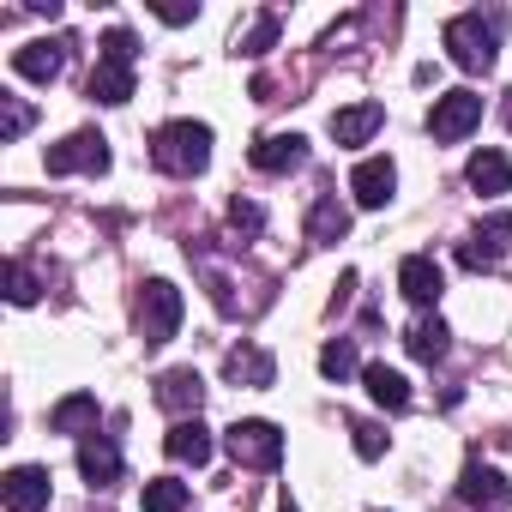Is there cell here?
I'll list each match as a JSON object with an SVG mask.
<instances>
[{
	"mask_svg": "<svg viewBox=\"0 0 512 512\" xmlns=\"http://www.w3.org/2000/svg\"><path fill=\"white\" fill-rule=\"evenodd\" d=\"M181 314H187V302H181V290H175L169 278L139 284V338H145V350L169 344V338L181 332Z\"/></svg>",
	"mask_w": 512,
	"mask_h": 512,
	"instance_id": "cell-3",
	"label": "cell"
},
{
	"mask_svg": "<svg viewBox=\"0 0 512 512\" xmlns=\"http://www.w3.org/2000/svg\"><path fill=\"white\" fill-rule=\"evenodd\" d=\"M157 19H163V25H193L199 7H157Z\"/></svg>",
	"mask_w": 512,
	"mask_h": 512,
	"instance_id": "cell-33",
	"label": "cell"
},
{
	"mask_svg": "<svg viewBox=\"0 0 512 512\" xmlns=\"http://www.w3.org/2000/svg\"><path fill=\"white\" fill-rule=\"evenodd\" d=\"M31 121H37V115H31V103H25V97L0 91V139H7V145H13V139H25V133H31Z\"/></svg>",
	"mask_w": 512,
	"mask_h": 512,
	"instance_id": "cell-27",
	"label": "cell"
},
{
	"mask_svg": "<svg viewBox=\"0 0 512 512\" xmlns=\"http://www.w3.org/2000/svg\"><path fill=\"white\" fill-rule=\"evenodd\" d=\"M440 43H446L452 67H464V73H488L494 55H500V25L482 19V13H458V19H446Z\"/></svg>",
	"mask_w": 512,
	"mask_h": 512,
	"instance_id": "cell-2",
	"label": "cell"
},
{
	"mask_svg": "<svg viewBox=\"0 0 512 512\" xmlns=\"http://www.w3.org/2000/svg\"><path fill=\"white\" fill-rule=\"evenodd\" d=\"M229 223L241 229V235H260V223H266V211L253 205V199H229Z\"/></svg>",
	"mask_w": 512,
	"mask_h": 512,
	"instance_id": "cell-32",
	"label": "cell"
},
{
	"mask_svg": "<svg viewBox=\"0 0 512 512\" xmlns=\"http://www.w3.org/2000/svg\"><path fill=\"white\" fill-rule=\"evenodd\" d=\"M380 127H386V109H380V103H350V109L332 115V139H338V145H368Z\"/></svg>",
	"mask_w": 512,
	"mask_h": 512,
	"instance_id": "cell-21",
	"label": "cell"
},
{
	"mask_svg": "<svg viewBox=\"0 0 512 512\" xmlns=\"http://www.w3.org/2000/svg\"><path fill=\"white\" fill-rule=\"evenodd\" d=\"M139 506H145V512H181V506H187V482H175V476H151L145 494H139Z\"/></svg>",
	"mask_w": 512,
	"mask_h": 512,
	"instance_id": "cell-26",
	"label": "cell"
},
{
	"mask_svg": "<svg viewBox=\"0 0 512 512\" xmlns=\"http://www.w3.org/2000/svg\"><path fill=\"white\" fill-rule=\"evenodd\" d=\"M476 127H482V97H476V91H446V97H434L428 133H434L440 145H458V139L476 133Z\"/></svg>",
	"mask_w": 512,
	"mask_h": 512,
	"instance_id": "cell-6",
	"label": "cell"
},
{
	"mask_svg": "<svg viewBox=\"0 0 512 512\" xmlns=\"http://www.w3.org/2000/svg\"><path fill=\"white\" fill-rule=\"evenodd\" d=\"M151 163L163 175H205V163H211V127L205 121H163L151 133Z\"/></svg>",
	"mask_w": 512,
	"mask_h": 512,
	"instance_id": "cell-1",
	"label": "cell"
},
{
	"mask_svg": "<svg viewBox=\"0 0 512 512\" xmlns=\"http://www.w3.org/2000/svg\"><path fill=\"white\" fill-rule=\"evenodd\" d=\"M446 344H452V332H446V320H440V314H422V320L404 332V350H410L416 362H440V356H446Z\"/></svg>",
	"mask_w": 512,
	"mask_h": 512,
	"instance_id": "cell-24",
	"label": "cell"
},
{
	"mask_svg": "<svg viewBox=\"0 0 512 512\" xmlns=\"http://www.w3.org/2000/svg\"><path fill=\"white\" fill-rule=\"evenodd\" d=\"M398 290H404V302L434 308V302H440V290H446V272L428 260V253H410V260L398 266Z\"/></svg>",
	"mask_w": 512,
	"mask_h": 512,
	"instance_id": "cell-15",
	"label": "cell"
},
{
	"mask_svg": "<svg viewBox=\"0 0 512 512\" xmlns=\"http://www.w3.org/2000/svg\"><path fill=\"white\" fill-rule=\"evenodd\" d=\"M163 452L175 458V464H211V452H217V440H211V428L199 422V416H187V422H175L169 434H163Z\"/></svg>",
	"mask_w": 512,
	"mask_h": 512,
	"instance_id": "cell-16",
	"label": "cell"
},
{
	"mask_svg": "<svg viewBox=\"0 0 512 512\" xmlns=\"http://www.w3.org/2000/svg\"><path fill=\"white\" fill-rule=\"evenodd\" d=\"M278 512H296V500H290V494H284V500H278Z\"/></svg>",
	"mask_w": 512,
	"mask_h": 512,
	"instance_id": "cell-36",
	"label": "cell"
},
{
	"mask_svg": "<svg viewBox=\"0 0 512 512\" xmlns=\"http://www.w3.org/2000/svg\"><path fill=\"white\" fill-rule=\"evenodd\" d=\"M49 494H55V482H49L43 464H19V470L0 476V500H7V512H43Z\"/></svg>",
	"mask_w": 512,
	"mask_h": 512,
	"instance_id": "cell-9",
	"label": "cell"
},
{
	"mask_svg": "<svg viewBox=\"0 0 512 512\" xmlns=\"http://www.w3.org/2000/svg\"><path fill=\"white\" fill-rule=\"evenodd\" d=\"M223 380L229 386H272L278 380V362H272V350H260V344H235L229 356H223Z\"/></svg>",
	"mask_w": 512,
	"mask_h": 512,
	"instance_id": "cell-14",
	"label": "cell"
},
{
	"mask_svg": "<svg viewBox=\"0 0 512 512\" xmlns=\"http://www.w3.org/2000/svg\"><path fill=\"white\" fill-rule=\"evenodd\" d=\"M37 296H43V290H37L31 266H25V260H7V302H13V308H31Z\"/></svg>",
	"mask_w": 512,
	"mask_h": 512,
	"instance_id": "cell-30",
	"label": "cell"
},
{
	"mask_svg": "<svg viewBox=\"0 0 512 512\" xmlns=\"http://www.w3.org/2000/svg\"><path fill=\"white\" fill-rule=\"evenodd\" d=\"M464 181H470L476 193H512V157H506L500 145H482V151L464 163Z\"/></svg>",
	"mask_w": 512,
	"mask_h": 512,
	"instance_id": "cell-18",
	"label": "cell"
},
{
	"mask_svg": "<svg viewBox=\"0 0 512 512\" xmlns=\"http://www.w3.org/2000/svg\"><path fill=\"white\" fill-rule=\"evenodd\" d=\"M350 193H356L362 211L392 205V193H398V169H392V157H362V163L350 169Z\"/></svg>",
	"mask_w": 512,
	"mask_h": 512,
	"instance_id": "cell-10",
	"label": "cell"
},
{
	"mask_svg": "<svg viewBox=\"0 0 512 512\" xmlns=\"http://www.w3.org/2000/svg\"><path fill=\"white\" fill-rule=\"evenodd\" d=\"M49 175H103L115 157H109V139L97 133V127H79V133H67L61 145H49Z\"/></svg>",
	"mask_w": 512,
	"mask_h": 512,
	"instance_id": "cell-5",
	"label": "cell"
},
{
	"mask_svg": "<svg viewBox=\"0 0 512 512\" xmlns=\"http://www.w3.org/2000/svg\"><path fill=\"white\" fill-rule=\"evenodd\" d=\"M97 422H103V404H97L91 392H67V398L49 410V428H55V434H79V440H85V434H97Z\"/></svg>",
	"mask_w": 512,
	"mask_h": 512,
	"instance_id": "cell-20",
	"label": "cell"
},
{
	"mask_svg": "<svg viewBox=\"0 0 512 512\" xmlns=\"http://www.w3.org/2000/svg\"><path fill=\"white\" fill-rule=\"evenodd\" d=\"M512 253V211H494V217H482L476 223V235L458 247V260L470 266V272H488V266H500Z\"/></svg>",
	"mask_w": 512,
	"mask_h": 512,
	"instance_id": "cell-7",
	"label": "cell"
},
{
	"mask_svg": "<svg viewBox=\"0 0 512 512\" xmlns=\"http://www.w3.org/2000/svg\"><path fill=\"white\" fill-rule=\"evenodd\" d=\"M272 43H278V13H260V19H253V31L241 37V49H235V55L260 61V55H272Z\"/></svg>",
	"mask_w": 512,
	"mask_h": 512,
	"instance_id": "cell-28",
	"label": "cell"
},
{
	"mask_svg": "<svg viewBox=\"0 0 512 512\" xmlns=\"http://www.w3.org/2000/svg\"><path fill=\"white\" fill-rule=\"evenodd\" d=\"M253 169L260 175H290V169H302L308 163V139L302 133H266V139H253Z\"/></svg>",
	"mask_w": 512,
	"mask_h": 512,
	"instance_id": "cell-12",
	"label": "cell"
},
{
	"mask_svg": "<svg viewBox=\"0 0 512 512\" xmlns=\"http://www.w3.org/2000/svg\"><path fill=\"white\" fill-rule=\"evenodd\" d=\"M320 374L326 380H350V374H362V356H356V338H332L326 350H320Z\"/></svg>",
	"mask_w": 512,
	"mask_h": 512,
	"instance_id": "cell-25",
	"label": "cell"
},
{
	"mask_svg": "<svg viewBox=\"0 0 512 512\" xmlns=\"http://www.w3.org/2000/svg\"><path fill=\"white\" fill-rule=\"evenodd\" d=\"M67 55H73V43H67V37H37V43L13 49V73H19V79H31V85H55V79L67 73Z\"/></svg>",
	"mask_w": 512,
	"mask_h": 512,
	"instance_id": "cell-8",
	"label": "cell"
},
{
	"mask_svg": "<svg viewBox=\"0 0 512 512\" xmlns=\"http://www.w3.org/2000/svg\"><path fill=\"white\" fill-rule=\"evenodd\" d=\"M350 440H356V458H368V464L386 452V428H380V422H362V416H356V422H350Z\"/></svg>",
	"mask_w": 512,
	"mask_h": 512,
	"instance_id": "cell-31",
	"label": "cell"
},
{
	"mask_svg": "<svg viewBox=\"0 0 512 512\" xmlns=\"http://www.w3.org/2000/svg\"><path fill=\"white\" fill-rule=\"evenodd\" d=\"M97 61H121V67H133V61H139V37H133L127 25L103 31V43H97Z\"/></svg>",
	"mask_w": 512,
	"mask_h": 512,
	"instance_id": "cell-29",
	"label": "cell"
},
{
	"mask_svg": "<svg viewBox=\"0 0 512 512\" xmlns=\"http://www.w3.org/2000/svg\"><path fill=\"white\" fill-rule=\"evenodd\" d=\"M85 97H91V103H109V109L127 103V97H133V67H121V61H97L91 79H85Z\"/></svg>",
	"mask_w": 512,
	"mask_h": 512,
	"instance_id": "cell-23",
	"label": "cell"
},
{
	"mask_svg": "<svg viewBox=\"0 0 512 512\" xmlns=\"http://www.w3.org/2000/svg\"><path fill=\"white\" fill-rule=\"evenodd\" d=\"M356 284H362L356 272H344V278H338V296H332V314H338V308H350V290H356Z\"/></svg>",
	"mask_w": 512,
	"mask_h": 512,
	"instance_id": "cell-34",
	"label": "cell"
},
{
	"mask_svg": "<svg viewBox=\"0 0 512 512\" xmlns=\"http://www.w3.org/2000/svg\"><path fill=\"white\" fill-rule=\"evenodd\" d=\"M344 235H350V205H344L338 193H320L314 211H308V241H314V247H338Z\"/></svg>",
	"mask_w": 512,
	"mask_h": 512,
	"instance_id": "cell-19",
	"label": "cell"
},
{
	"mask_svg": "<svg viewBox=\"0 0 512 512\" xmlns=\"http://www.w3.org/2000/svg\"><path fill=\"white\" fill-rule=\"evenodd\" d=\"M79 476H85L91 488L121 482V446H115L109 434H85V440H79Z\"/></svg>",
	"mask_w": 512,
	"mask_h": 512,
	"instance_id": "cell-17",
	"label": "cell"
},
{
	"mask_svg": "<svg viewBox=\"0 0 512 512\" xmlns=\"http://www.w3.org/2000/svg\"><path fill=\"white\" fill-rule=\"evenodd\" d=\"M458 494H464L476 512H488V506H512V482H506L494 464H482V458H470V464H464V476H458Z\"/></svg>",
	"mask_w": 512,
	"mask_h": 512,
	"instance_id": "cell-13",
	"label": "cell"
},
{
	"mask_svg": "<svg viewBox=\"0 0 512 512\" xmlns=\"http://www.w3.org/2000/svg\"><path fill=\"white\" fill-rule=\"evenodd\" d=\"M199 398H205V380H199V368H163V374H157V404H163L175 422L199 416Z\"/></svg>",
	"mask_w": 512,
	"mask_h": 512,
	"instance_id": "cell-11",
	"label": "cell"
},
{
	"mask_svg": "<svg viewBox=\"0 0 512 512\" xmlns=\"http://www.w3.org/2000/svg\"><path fill=\"white\" fill-rule=\"evenodd\" d=\"M223 440H229V458L247 464V470H278V464H284V434H278V422L247 416V422H235Z\"/></svg>",
	"mask_w": 512,
	"mask_h": 512,
	"instance_id": "cell-4",
	"label": "cell"
},
{
	"mask_svg": "<svg viewBox=\"0 0 512 512\" xmlns=\"http://www.w3.org/2000/svg\"><path fill=\"white\" fill-rule=\"evenodd\" d=\"M362 386H368V398H374L380 410H392V416H398V410H410V380H404L398 368L368 362V368H362Z\"/></svg>",
	"mask_w": 512,
	"mask_h": 512,
	"instance_id": "cell-22",
	"label": "cell"
},
{
	"mask_svg": "<svg viewBox=\"0 0 512 512\" xmlns=\"http://www.w3.org/2000/svg\"><path fill=\"white\" fill-rule=\"evenodd\" d=\"M500 121L512 127V91H500Z\"/></svg>",
	"mask_w": 512,
	"mask_h": 512,
	"instance_id": "cell-35",
	"label": "cell"
}]
</instances>
